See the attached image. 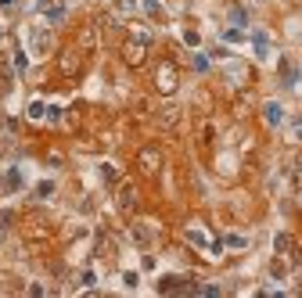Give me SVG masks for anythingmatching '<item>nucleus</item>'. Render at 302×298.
I'll use <instances>...</instances> for the list:
<instances>
[{"label": "nucleus", "instance_id": "nucleus-6", "mask_svg": "<svg viewBox=\"0 0 302 298\" xmlns=\"http://www.w3.org/2000/svg\"><path fill=\"white\" fill-rule=\"evenodd\" d=\"M263 119H266V126H280V122H284V108L270 101V104L263 108Z\"/></svg>", "mask_w": 302, "mask_h": 298}, {"label": "nucleus", "instance_id": "nucleus-9", "mask_svg": "<svg viewBox=\"0 0 302 298\" xmlns=\"http://www.w3.org/2000/svg\"><path fill=\"white\" fill-rule=\"evenodd\" d=\"M223 40H227V43H241L245 36H241V29H227V33H223Z\"/></svg>", "mask_w": 302, "mask_h": 298}, {"label": "nucleus", "instance_id": "nucleus-1", "mask_svg": "<svg viewBox=\"0 0 302 298\" xmlns=\"http://www.w3.org/2000/svg\"><path fill=\"white\" fill-rule=\"evenodd\" d=\"M83 58H86V51L79 47L76 40H72V43H65V47L58 51V61H54V72H58L61 79H76V76L83 72Z\"/></svg>", "mask_w": 302, "mask_h": 298}, {"label": "nucleus", "instance_id": "nucleus-3", "mask_svg": "<svg viewBox=\"0 0 302 298\" xmlns=\"http://www.w3.org/2000/svg\"><path fill=\"white\" fill-rule=\"evenodd\" d=\"M162 166H166V155H162V147L147 144V147H140V151H137V173H140L144 180H155V176H162Z\"/></svg>", "mask_w": 302, "mask_h": 298}, {"label": "nucleus", "instance_id": "nucleus-11", "mask_svg": "<svg viewBox=\"0 0 302 298\" xmlns=\"http://www.w3.org/2000/svg\"><path fill=\"white\" fill-rule=\"evenodd\" d=\"M298 209H302V194H298Z\"/></svg>", "mask_w": 302, "mask_h": 298}, {"label": "nucleus", "instance_id": "nucleus-4", "mask_svg": "<svg viewBox=\"0 0 302 298\" xmlns=\"http://www.w3.org/2000/svg\"><path fill=\"white\" fill-rule=\"evenodd\" d=\"M119 54H122V61H126L129 68H140V65H144V58H147V43H144V40H137V36H129L122 47H119Z\"/></svg>", "mask_w": 302, "mask_h": 298}, {"label": "nucleus", "instance_id": "nucleus-8", "mask_svg": "<svg viewBox=\"0 0 302 298\" xmlns=\"http://www.w3.org/2000/svg\"><path fill=\"white\" fill-rule=\"evenodd\" d=\"M144 15H151V18H159L162 11H159V0H144Z\"/></svg>", "mask_w": 302, "mask_h": 298}, {"label": "nucleus", "instance_id": "nucleus-2", "mask_svg": "<svg viewBox=\"0 0 302 298\" xmlns=\"http://www.w3.org/2000/svg\"><path fill=\"white\" fill-rule=\"evenodd\" d=\"M151 86H155V94L162 97H173L180 90V68L177 61H159L155 68H151Z\"/></svg>", "mask_w": 302, "mask_h": 298}, {"label": "nucleus", "instance_id": "nucleus-10", "mask_svg": "<svg viewBox=\"0 0 302 298\" xmlns=\"http://www.w3.org/2000/svg\"><path fill=\"white\" fill-rule=\"evenodd\" d=\"M198 40H202V36L194 33V29H187V33H184V43H187V47H198Z\"/></svg>", "mask_w": 302, "mask_h": 298}, {"label": "nucleus", "instance_id": "nucleus-7", "mask_svg": "<svg viewBox=\"0 0 302 298\" xmlns=\"http://www.w3.org/2000/svg\"><path fill=\"white\" fill-rule=\"evenodd\" d=\"M191 65H194V72H209V58H205V54H194Z\"/></svg>", "mask_w": 302, "mask_h": 298}, {"label": "nucleus", "instance_id": "nucleus-5", "mask_svg": "<svg viewBox=\"0 0 302 298\" xmlns=\"http://www.w3.org/2000/svg\"><path fill=\"white\" fill-rule=\"evenodd\" d=\"M187 241H191L194 248H205L212 237H209V230H205L202 223H191V226H187Z\"/></svg>", "mask_w": 302, "mask_h": 298}]
</instances>
